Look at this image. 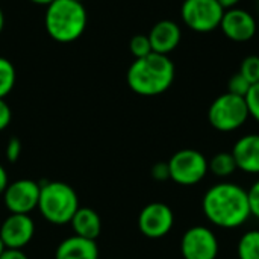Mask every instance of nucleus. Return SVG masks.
I'll list each match as a JSON object with an SVG mask.
<instances>
[{
  "label": "nucleus",
  "instance_id": "obj_1",
  "mask_svg": "<svg viewBox=\"0 0 259 259\" xmlns=\"http://www.w3.org/2000/svg\"><path fill=\"white\" fill-rule=\"evenodd\" d=\"M202 209L209 223L222 229H237L252 217L247 190L234 182H219L203 196Z\"/></svg>",
  "mask_w": 259,
  "mask_h": 259
},
{
  "label": "nucleus",
  "instance_id": "obj_2",
  "mask_svg": "<svg viewBox=\"0 0 259 259\" xmlns=\"http://www.w3.org/2000/svg\"><path fill=\"white\" fill-rule=\"evenodd\" d=\"M175 64L167 55L152 52L144 58L135 59L126 74L129 88L144 97L165 93L175 80Z\"/></svg>",
  "mask_w": 259,
  "mask_h": 259
},
{
  "label": "nucleus",
  "instance_id": "obj_3",
  "mask_svg": "<svg viewBox=\"0 0 259 259\" xmlns=\"http://www.w3.org/2000/svg\"><path fill=\"white\" fill-rule=\"evenodd\" d=\"M88 23L83 3L74 0H55L47 6L44 15L46 30L58 42L67 44L79 39Z\"/></svg>",
  "mask_w": 259,
  "mask_h": 259
},
{
  "label": "nucleus",
  "instance_id": "obj_4",
  "mask_svg": "<svg viewBox=\"0 0 259 259\" xmlns=\"http://www.w3.org/2000/svg\"><path fill=\"white\" fill-rule=\"evenodd\" d=\"M39 214L52 225H70L79 209V199L73 187L65 182H47L41 185L38 208Z\"/></svg>",
  "mask_w": 259,
  "mask_h": 259
},
{
  "label": "nucleus",
  "instance_id": "obj_5",
  "mask_svg": "<svg viewBox=\"0 0 259 259\" xmlns=\"http://www.w3.org/2000/svg\"><path fill=\"white\" fill-rule=\"evenodd\" d=\"M249 117L246 99L231 93L219 96L208 109V121L219 132L238 131Z\"/></svg>",
  "mask_w": 259,
  "mask_h": 259
},
{
  "label": "nucleus",
  "instance_id": "obj_6",
  "mask_svg": "<svg viewBox=\"0 0 259 259\" xmlns=\"http://www.w3.org/2000/svg\"><path fill=\"white\" fill-rule=\"evenodd\" d=\"M170 179L182 187L197 185L208 175V159L196 149H182L176 152L170 161Z\"/></svg>",
  "mask_w": 259,
  "mask_h": 259
},
{
  "label": "nucleus",
  "instance_id": "obj_7",
  "mask_svg": "<svg viewBox=\"0 0 259 259\" xmlns=\"http://www.w3.org/2000/svg\"><path fill=\"white\" fill-rule=\"evenodd\" d=\"M225 9L217 0H184L182 21L194 32L208 33L220 27Z\"/></svg>",
  "mask_w": 259,
  "mask_h": 259
},
{
  "label": "nucleus",
  "instance_id": "obj_8",
  "mask_svg": "<svg viewBox=\"0 0 259 259\" xmlns=\"http://www.w3.org/2000/svg\"><path fill=\"white\" fill-rule=\"evenodd\" d=\"M175 226V212L173 209L162 203L153 202L146 205L138 215V229L140 232L150 240H159L170 234Z\"/></svg>",
  "mask_w": 259,
  "mask_h": 259
},
{
  "label": "nucleus",
  "instance_id": "obj_9",
  "mask_svg": "<svg viewBox=\"0 0 259 259\" xmlns=\"http://www.w3.org/2000/svg\"><path fill=\"white\" fill-rule=\"evenodd\" d=\"M219 240L214 231L206 226H193L184 232L181 253L184 259H217Z\"/></svg>",
  "mask_w": 259,
  "mask_h": 259
},
{
  "label": "nucleus",
  "instance_id": "obj_10",
  "mask_svg": "<svg viewBox=\"0 0 259 259\" xmlns=\"http://www.w3.org/2000/svg\"><path fill=\"white\" fill-rule=\"evenodd\" d=\"M41 185L32 179H18L11 182L3 196V203L9 214H27L38 208Z\"/></svg>",
  "mask_w": 259,
  "mask_h": 259
},
{
  "label": "nucleus",
  "instance_id": "obj_11",
  "mask_svg": "<svg viewBox=\"0 0 259 259\" xmlns=\"http://www.w3.org/2000/svg\"><path fill=\"white\" fill-rule=\"evenodd\" d=\"M35 235V223L27 214H9L0 226V240L6 249H23Z\"/></svg>",
  "mask_w": 259,
  "mask_h": 259
},
{
  "label": "nucleus",
  "instance_id": "obj_12",
  "mask_svg": "<svg viewBox=\"0 0 259 259\" xmlns=\"http://www.w3.org/2000/svg\"><path fill=\"white\" fill-rule=\"evenodd\" d=\"M220 29L226 38L235 42H246L256 33V20L250 12L244 9L232 8L225 11Z\"/></svg>",
  "mask_w": 259,
  "mask_h": 259
},
{
  "label": "nucleus",
  "instance_id": "obj_13",
  "mask_svg": "<svg viewBox=\"0 0 259 259\" xmlns=\"http://www.w3.org/2000/svg\"><path fill=\"white\" fill-rule=\"evenodd\" d=\"M147 36L150 39L152 52L168 56V53H171L179 46L182 32L176 21L161 20L155 23V26L150 29Z\"/></svg>",
  "mask_w": 259,
  "mask_h": 259
},
{
  "label": "nucleus",
  "instance_id": "obj_14",
  "mask_svg": "<svg viewBox=\"0 0 259 259\" xmlns=\"http://www.w3.org/2000/svg\"><path fill=\"white\" fill-rule=\"evenodd\" d=\"M238 170L247 175H259V134H247L237 140L232 147Z\"/></svg>",
  "mask_w": 259,
  "mask_h": 259
},
{
  "label": "nucleus",
  "instance_id": "obj_15",
  "mask_svg": "<svg viewBox=\"0 0 259 259\" xmlns=\"http://www.w3.org/2000/svg\"><path fill=\"white\" fill-rule=\"evenodd\" d=\"M55 259H99V247L93 240L71 235L58 244Z\"/></svg>",
  "mask_w": 259,
  "mask_h": 259
},
{
  "label": "nucleus",
  "instance_id": "obj_16",
  "mask_svg": "<svg viewBox=\"0 0 259 259\" xmlns=\"http://www.w3.org/2000/svg\"><path fill=\"white\" fill-rule=\"evenodd\" d=\"M70 225H71L74 235L87 238V240H93V241H96L102 232L100 215L93 208H87V206H79Z\"/></svg>",
  "mask_w": 259,
  "mask_h": 259
},
{
  "label": "nucleus",
  "instance_id": "obj_17",
  "mask_svg": "<svg viewBox=\"0 0 259 259\" xmlns=\"http://www.w3.org/2000/svg\"><path fill=\"white\" fill-rule=\"evenodd\" d=\"M208 168L215 178H220V179H228L238 170L232 152H220L214 155L208 161Z\"/></svg>",
  "mask_w": 259,
  "mask_h": 259
},
{
  "label": "nucleus",
  "instance_id": "obj_18",
  "mask_svg": "<svg viewBox=\"0 0 259 259\" xmlns=\"http://www.w3.org/2000/svg\"><path fill=\"white\" fill-rule=\"evenodd\" d=\"M237 253L238 259H259V229L247 231L241 235Z\"/></svg>",
  "mask_w": 259,
  "mask_h": 259
},
{
  "label": "nucleus",
  "instance_id": "obj_19",
  "mask_svg": "<svg viewBox=\"0 0 259 259\" xmlns=\"http://www.w3.org/2000/svg\"><path fill=\"white\" fill-rule=\"evenodd\" d=\"M17 73L14 64L8 59L0 56V99H5L15 85Z\"/></svg>",
  "mask_w": 259,
  "mask_h": 259
},
{
  "label": "nucleus",
  "instance_id": "obj_20",
  "mask_svg": "<svg viewBox=\"0 0 259 259\" xmlns=\"http://www.w3.org/2000/svg\"><path fill=\"white\" fill-rule=\"evenodd\" d=\"M240 74H243L252 85L259 82V56L250 55L246 56L240 67Z\"/></svg>",
  "mask_w": 259,
  "mask_h": 259
},
{
  "label": "nucleus",
  "instance_id": "obj_21",
  "mask_svg": "<svg viewBox=\"0 0 259 259\" xmlns=\"http://www.w3.org/2000/svg\"><path fill=\"white\" fill-rule=\"evenodd\" d=\"M129 50L135 56V59L144 58V56L150 55L152 53V46H150L149 36L147 35H143V33L132 36L131 42H129Z\"/></svg>",
  "mask_w": 259,
  "mask_h": 259
},
{
  "label": "nucleus",
  "instance_id": "obj_22",
  "mask_svg": "<svg viewBox=\"0 0 259 259\" xmlns=\"http://www.w3.org/2000/svg\"><path fill=\"white\" fill-rule=\"evenodd\" d=\"M250 87H252V83H250L243 74L237 73V74H234V76L231 77V80H229V85H228L229 91H228V93L235 94V96H240V97H246V94L249 93Z\"/></svg>",
  "mask_w": 259,
  "mask_h": 259
},
{
  "label": "nucleus",
  "instance_id": "obj_23",
  "mask_svg": "<svg viewBox=\"0 0 259 259\" xmlns=\"http://www.w3.org/2000/svg\"><path fill=\"white\" fill-rule=\"evenodd\" d=\"M246 105H247V109H249V115L259 123V82L252 85L249 93L246 94Z\"/></svg>",
  "mask_w": 259,
  "mask_h": 259
},
{
  "label": "nucleus",
  "instance_id": "obj_24",
  "mask_svg": "<svg viewBox=\"0 0 259 259\" xmlns=\"http://www.w3.org/2000/svg\"><path fill=\"white\" fill-rule=\"evenodd\" d=\"M5 155H6L8 162H11V164H15L20 159V155H21V141L17 137H12L8 141Z\"/></svg>",
  "mask_w": 259,
  "mask_h": 259
},
{
  "label": "nucleus",
  "instance_id": "obj_25",
  "mask_svg": "<svg viewBox=\"0 0 259 259\" xmlns=\"http://www.w3.org/2000/svg\"><path fill=\"white\" fill-rule=\"evenodd\" d=\"M247 197H249L250 214L259 220V179L253 182L252 187L247 190Z\"/></svg>",
  "mask_w": 259,
  "mask_h": 259
},
{
  "label": "nucleus",
  "instance_id": "obj_26",
  "mask_svg": "<svg viewBox=\"0 0 259 259\" xmlns=\"http://www.w3.org/2000/svg\"><path fill=\"white\" fill-rule=\"evenodd\" d=\"M152 178L155 181L164 182L170 179V168H168V162H156L152 167Z\"/></svg>",
  "mask_w": 259,
  "mask_h": 259
},
{
  "label": "nucleus",
  "instance_id": "obj_27",
  "mask_svg": "<svg viewBox=\"0 0 259 259\" xmlns=\"http://www.w3.org/2000/svg\"><path fill=\"white\" fill-rule=\"evenodd\" d=\"M12 120V111L5 99H0V132L5 131Z\"/></svg>",
  "mask_w": 259,
  "mask_h": 259
},
{
  "label": "nucleus",
  "instance_id": "obj_28",
  "mask_svg": "<svg viewBox=\"0 0 259 259\" xmlns=\"http://www.w3.org/2000/svg\"><path fill=\"white\" fill-rule=\"evenodd\" d=\"M0 259H29L23 249H3Z\"/></svg>",
  "mask_w": 259,
  "mask_h": 259
},
{
  "label": "nucleus",
  "instance_id": "obj_29",
  "mask_svg": "<svg viewBox=\"0 0 259 259\" xmlns=\"http://www.w3.org/2000/svg\"><path fill=\"white\" fill-rule=\"evenodd\" d=\"M9 185V179H8V173L5 170V167L0 164V196L5 193L6 187Z\"/></svg>",
  "mask_w": 259,
  "mask_h": 259
},
{
  "label": "nucleus",
  "instance_id": "obj_30",
  "mask_svg": "<svg viewBox=\"0 0 259 259\" xmlns=\"http://www.w3.org/2000/svg\"><path fill=\"white\" fill-rule=\"evenodd\" d=\"M220 5H222V8L226 11V9H232V8H237V5L241 2V0H217Z\"/></svg>",
  "mask_w": 259,
  "mask_h": 259
},
{
  "label": "nucleus",
  "instance_id": "obj_31",
  "mask_svg": "<svg viewBox=\"0 0 259 259\" xmlns=\"http://www.w3.org/2000/svg\"><path fill=\"white\" fill-rule=\"evenodd\" d=\"M29 2H32V3H35V5H39V6H49L52 2H55V0H29Z\"/></svg>",
  "mask_w": 259,
  "mask_h": 259
},
{
  "label": "nucleus",
  "instance_id": "obj_32",
  "mask_svg": "<svg viewBox=\"0 0 259 259\" xmlns=\"http://www.w3.org/2000/svg\"><path fill=\"white\" fill-rule=\"evenodd\" d=\"M3 27H5V14H3V9L0 6V33H2Z\"/></svg>",
  "mask_w": 259,
  "mask_h": 259
},
{
  "label": "nucleus",
  "instance_id": "obj_33",
  "mask_svg": "<svg viewBox=\"0 0 259 259\" xmlns=\"http://www.w3.org/2000/svg\"><path fill=\"white\" fill-rule=\"evenodd\" d=\"M3 249H5V246H3V243H2V240H0V255H2V252H3Z\"/></svg>",
  "mask_w": 259,
  "mask_h": 259
},
{
  "label": "nucleus",
  "instance_id": "obj_34",
  "mask_svg": "<svg viewBox=\"0 0 259 259\" xmlns=\"http://www.w3.org/2000/svg\"><path fill=\"white\" fill-rule=\"evenodd\" d=\"M74 2H79V3H83L85 0H74Z\"/></svg>",
  "mask_w": 259,
  "mask_h": 259
}]
</instances>
